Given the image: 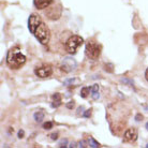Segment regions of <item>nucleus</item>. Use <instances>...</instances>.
Returning a JSON list of instances; mask_svg holds the SVG:
<instances>
[{
	"mask_svg": "<svg viewBox=\"0 0 148 148\" xmlns=\"http://www.w3.org/2000/svg\"><path fill=\"white\" fill-rule=\"evenodd\" d=\"M146 129L148 130V122H147V123H146Z\"/></svg>",
	"mask_w": 148,
	"mask_h": 148,
	"instance_id": "23",
	"label": "nucleus"
},
{
	"mask_svg": "<svg viewBox=\"0 0 148 148\" xmlns=\"http://www.w3.org/2000/svg\"><path fill=\"white\" fill-rule=\"evenodd\" d=\"M89 145H90L91 147H99V143L95 141L92 137H90V138H89Z\"/></svg>",
	"mask_w": 148,
	"mask_h": 148,
	"instance_id": "14",
	"label": "nucleus"
},
{
	"mask_svg": "<svg viewBox=\"0 0 148 148\" xmlns=\"http://www.w3.org/2000/svg\"><path fill=\"white\" fill-rule=\"evenodd\" d=\"M43 128H44L45 130L52 129V128H53V122L52 121H46L44 125H43Z\"/></svg>",
	"mask_w": 148,
	"mask_h": 148,
	"instance_id": "15",
	"label": "nucleus"
},
{
	"mask_svg": "<svg viewBox=\"0 0 148 148\" xmlns=\"http://www.w3.org/2000/svg\"><path fill=\"white\" fill-rule=\"evenodd\" d=\"M62 70H64L66 72H71L73 71L75 68H76V61L73 59V58H70V57H66L64 59L62 60Z\"/></svg>",
	"mask_w": 148,
	"mask_h": 148,
	"instance_id": "8",
	"label": "nucleus"
},
{
	"mask_svg": "<svg viewBox=\"0 0 148 148\" xmlns=\"http://www.w3.org/2000/svg\"><path fill=\"white\" fill-rule=\"evenodd\" d=\"M34 37L37 39L41 44L46 45L49 42L51 39V31L48 29L47 25H45L43 22H41V24L37 27V29L34 31Z\"/></svg>",
	"mask_w": 148,
	"mask_h": 148,
	"instance_id": "2",
	"label": "nucleus"
},
{
	"mask_svg": "<svg viewBox=\"0 0 148 148\" xmlns=\"http://www.w3.org/2000/svg\"><path fill=\"white\" fill-rule=\"evenodd\" d=\"M61 105V96L60 93L56 92L55 95H53V108H58Z\"/></svg>",
	"mask_w": 148,
	"mask_h": 148,
	"instance_id": "10",
	"label": "nucleus"
},
{
	"mask_svg": "<svg viewBox=\"0 0 148 148\" xmlns=\"http://www.w3.org/2000/svg\"><path fill=\"white\" fill-rule=\"evenodd\" d=\"M34 74L40 78H47L53 74V69L51 66H42L34 69Z\"/></svg>",
	"mask_w": 148,
	"mask_h": 148,
	"instance_id": "5",
	"label": "nucleus"
},
{
	"mask_svg": "<svg viewBox=\"0 0 148 148\" xmlns=\"http://www.w3.org/2000/svg\"><path fill=\"white\" fill-rule=\"evenodd\" d=\"M53 3V0H34V7L37 8L38 10H43L48 8Z\"/></svg>",
	"mask_w": 148,
	"mask_h": 148,
	"instance_id": "9",
	"label": "nucleus"
},
{
	"mask_svg": "<svg viewBox=\"0 0 148 148\" xmlns=\"http://www.w3.org/2000/svg\"><path fill=\"white\" fill-rule=\"evenodd\" d=\"M137 130L135 128L128 129L123 134V141L129 142V143H134L137 140Z\"/></svg>",
	"mask_w": 148,
	"mask_h": 148,
	"instance_id": "7",
	"label": "nucleus"
},
{
	"mask_svg": "<svg viewBox=\"0 0 148 148\" xmlns=\"http://www.w3.org/2000/svg\"><path fill=\"white\" fill-rule=\"evenodd\" d=\"M26 62V56L24 55L21 51V48L14 46L9 49L7 54V64L9 68L13 70L19 69Z\"/></svg>",
	"mask_w": 148,
	"mask_h": 148,
	"instance_id": "1",
	"label": "nucleus"
},
{
	"mask_svg": "<svg viewBox=\"0 0 148 148\" xmlns=\"http://www.w3.org/2000/svg\"><path fill=\"white\" fill-rule=\"evenodd\" d=\"M98 90H99V86H98V85H93L92 87H91V92H92V98H93V99H98V98H99Z\"/></svg>",
	"mask_w": 148,
	"mask_h": 148,
	"instance_id": "13",
	"label": "nucleus"
},
{
	"mask_svg": "<svg viewBox=\"0 0 148 148\" xmlns=\"http://www.w3.org/2000/svg\"><path fill=\"white\" fill-rule=\"evenodd\" d=\"M83 43H84V39L82 37L76 36V34H75V36H72V37L69 38L68 41L66 42V51H67L69 54L73 55V54L76 53L77 48L83 45Z\"/></svg>",
	"mask_w": 148,
	"mask_h": 148,
	"instance_id": "4",
	"label": "nucleus"
},
{
	"mask_svg": "<svg viewBox=\"0 0 148 148\" xmlns=\"http://www.w3.org/2000/svg\"><path fill=\"white\" fill-rule=\"evenodd\" d=\"M135 120H136V121H142V120H143V115L137 114L136 117H135Z\"/></svg>",
	"mask_w": 148,
	"mask_h": 148,
	"instance_id": "17",
	"label": "nucleus"
},
{
	"mask_svg": "<svg viewBox=\"0 0 148 148\" xmlns=\"http://www.w3.org/2000/svg\"><path fill=\"white\" fill-rule=\"evenodd\" d=\"M86 55L89 59L97 60L101 55V45L93 40L86 42Z\"/></svg>",
	"mask_w": 148,
	"mask_h": 148,
	"instance_id": "3",
	"label": "nucleus"
},
{
	"mask_svg": "<svg viewBox=\"0 0 148 148\" xmlns=\"http://www.w3.org/2000/svg\"><path fill=\"white\" fill-rule=\"evenodd\" d=\"M90 115H91V110H88V111H87L85 114H84V116H85V117H89Z\"/></svg>",
	"mask_w": 148,
	"mask_h": 148,
	"instance_id": "20",
	"label": "nucleus"
},
{
	"mask_svg": "<svg viewBox=\"0 0 148 148\" xmlns=\"http://www.w3.org/2000/svg\"><path fill=\"white\" fill-rule=\"evenodd\" d=\"M64 144H67V141H66V140H64V141H63V142H61V143H60L59 146H60V147H62V146H66V145H64Z\"/></svg>",
	"mask_w": 148,
	"mask_h": 148,
	"instance_id": "22",
	"label": "nucleus"
},
{
	"mask_svg": "<svg viewBox=\"0 0 148 148\" xmlns=\"http://www.w3.org/2000/svg\"><path fill=\"white\" fill-rule=\"evenodd\" d=\"M18 137L19 138H23V137H24V131H23V130H19L18 131Z\"/></svg>",
	"mask_w": 148,
	"mask_h": 148,
	"instance_id": "19",
	"label": "nucleus"
},
{
	"mask_svg": "<svg viewBox=\"0 0 148 148\" xmlns=\"http://www.w3.org/2000/svg\"><path fill=\"white\" fill-rule=\"evenodd\" d=\"M145 78H146V81L148 82V68L146 69V71H145Z\"/></svg>",
	"mask_w": 148,
	"mask_h": 148,
	"instance_id": "21",
	"label": "nucleus"
},
{
	"mask_svg": "<svg viewBox=\"0 0 148 148\" xmlns=\"http://www.w3.org/2000/svg\"><path fill=\"white\" fill-rule=\"evenodd\" d=\"M51 138H52V140H54V141H55V140H57V138H58V133L51 134Z\"/></svg>",
	"mask_w": 148,
	"mask_h": 148,
	"instance_id": "18",
	"label": "nucleus"
},
{
	"mask_svg": "<svg viewBox=\"0 0 148 148\" xmlns=\"http://www.w3.org/2000/svg\"><path fill=\"white\" fill-rule=\"evenodd\" d=\"M146 147H148V144H147V145H146Z\"/></svg>",
	"mask_w": 148,
	"mask_h": 148,
	"instance_id": "24",
	"label": "nucleus"
},
{
	"mask_svg": "<svg viewBox=\"0 0 148 148\" xmlns=\"http://www.w3.org/2000/svg\"><path fill=\"white\" fill-rule=\"evenodd\" d=\"M91 91V88H88V87H83L81 90V97L82 98H87L89 96V92Z\"/></svg>",
	"mask_w": 148,
	"mask_h": 148,
	"instance_id": "12",
	"label": "nucleus"
},
{
	"mask_svg": "<svg viewBox=\"0 0 148 148\" xmlns=\"http://www.w3.org/2000/svg\"><path fill=\"white\" fill-rule=\"evenodd\" d=\"M41 17L37 14H31L29 16V19H28V29L31 34H34L37 27L41 24Z\"/></svg>",
	"mask_w": 148,
	"mask_h": 148,
	"instance_id": "6",
	"label": "nucleus"
},
{
	"mask_svg": "<svg viewBox=\"0 0 148 148\" xmlns=\"http://www.w3.org/2000/svg\"><path fill=\"white\" fill-rule=\"evenodd\" d=\"M74 101H70L69 103H67V108H74Z\"/></svg>",
	"mask_w": 148,
	"mask_h": 148,
	"instance_id": "16",
	"label": "nucleus"
},
{
	"mask_svg": "<svg viewBox=\"0 0 148 148\" xmlns=\"http://www.w3.org/2000/svg\"><path fill=\"white\" fill-rule=\"evenodd\" d=\"M34 120L37 122H41L44 119V114L42 112H37V113H34Z\"/></svg>",
	"mask_w": 148,
	"mask_h": 148,
	"instance_id": "11",
	"label": "nucleus"
}]
</instances>
